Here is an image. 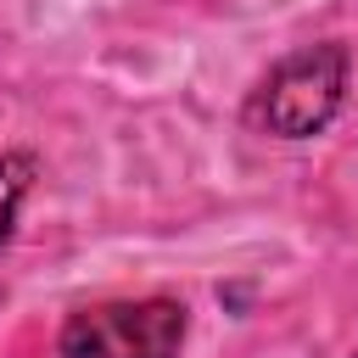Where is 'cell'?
I'll return each mask as SVG.
<instances>
[{"mask_svg": "<svg viewBox=\"0 0 358 358\" xmlns=\"http://www.w3.org/2000/svg\"><path fill=\"white\" fill-rule=\"evenodd\" d=\"M347 67H352L347 45H336V39L291 50L252 90L246 123L263 129V134H274V140H308V134H319L341 112V101H347Z\"/></svg>", "mask_w": 358, "mask_h": 358, "instance_id": "6da1fadb", "label": "cell"}, {"mask_svg": "<svg viewBox=\"0 0 358 358\" xmlns=\"http://www.w3.org/2000/svg\"><path fill=\"white\" fill-rule=\"evenodd\" d=\"M185 302L173 296H134V302H95L67 313L56 352L62 358H179L185 347Z\"/></svg>", "mask_w": 358, "mask_h": 358, "instance_id": "7a4b0ae2", "label": "cell"}, {"mask_svg": "<svg viewBox=\"0 0 358 358\" xmlns=\"http://www.w3.org/2000/svg\"><path fill=\"white\" fill-rule=\"evenodd\" d=\"M28 185H34V157L28 151H6L0 157V246H6L11 224H17V207H22Z\"/></svg>", "mask_w": 358, "mask_h": 358, "instance_id": "3957f363", "label": "cell"}, {"mask_svg": "<svg viewBox=\"0 0 358 358\" xmlns=\"http://www.w3.org/2000/svg\"><path fill=\"white\" fill-rule=\"evenodd\" d=\"M352 358H358V352H352Z\"/></svg>", "mask_w": 358, "mask_h": 358, "instance_id": "277c9868", "label": "cell"}]
</instances>
